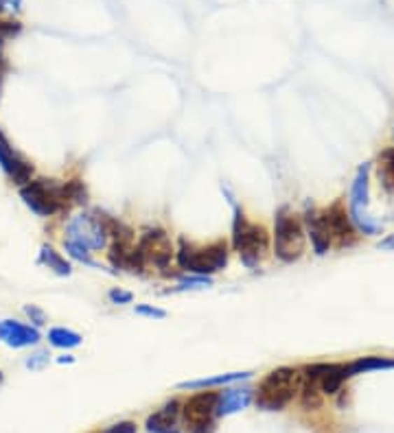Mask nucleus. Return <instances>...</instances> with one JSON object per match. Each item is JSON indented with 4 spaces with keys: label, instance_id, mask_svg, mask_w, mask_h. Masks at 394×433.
I'll return each mask as SVG.
<instances>
[{
    "label": "nucleus",
    "instance_id": "423d86ee",
    "mask_svg": "<svg viewBox=\"0 0 394 433\" xmlns=\"http://www.w3.org/2000/svg\"><path fill=\"white\" fill-rule=\"evenodd\" d=\"M304 252V230L300 221L283 206L274 219V254L283 263H294Z\"/></svg>",
    "mask_w": 394,
    "mask_h": 433
},
{
    "label": "nucleus",
    "instance_id": "412c9836",
    "mask_svg": "<svg viewBox=\"0 0 394 433\" xmlns=\"http://www.w3.org/2000/svg\"><path fill=\"white\" fill-rule=\"evenodd\" d=\"M48 343L55 346V348H77L81 346V335L71 331V328H64V326H55L48 331Z\"/></svg>",
    "mask_w": 394,
    "mask_h": 433
},
{
    "label": "nucleus",
    "instance_id": "2eb2a0df",
    "mask_svg": "<svg viewBox=\"0 0 394 433\" xmlns=\"http://www.w3.org/2000/svg\"><path fill=\"white\" fill-rule=\"evenodd\" d=\"M250 401H252V390H228L219 396L217 416H230L241 411L250 405Z\"/></svg>",
    "mask_w": 394,
    "mask_h": 433
},
{
    "label": "nucleus",
    "instance_id": "a211bd4d",
    "mask_svg": "<svg viewBox=\"0 0 394 433\" xmlns=\"http://www.w3.org/2000/svg\"><path fill=\"white\" fill-rule=\"evenodd\" d=\"M377 176H379L381 188L394 197V149H386L377 160Z\"/></svg>",
    "mask_w": 394,
    "mask_h": 433
},
{
    "label": "nucleus",
    "instance_id": "ddd939ff",
    "mask_svg": "<svg viewBox=\"0 0 394 433\" xmlns=\"http://www.w3.org/2000/svg\"><path fill=\"white\" fill-rule=\"evenodd\" d=\"M304 226H307V232H309V239H311V246H314L316 254H320V256L327 254L333 241H331L329 223H327V217H324V213L307 211Z\"/></svg>",
    "mask_w": 394,
    "mask_h": 433
},
{
    "label": "nucleus",
    "instance_id": "4468645a",
    "mask_svg": "<svg viewBox=\"0 0 394 433\" xmlns=\"http://www.w3.org/2000/svg\"><path fill=\"white\" fill-rule=\"evenodd\" d=\"M180 416H182L180 403L171 401L162 409H158L156 413L149 416L147 418V431H151V433H182Z\"/></svg>",
    "mask_w": 394,
    "mask_h": 433
},
{
    "label": "nucleus",
    "instance_id": "b1692460",
    "mask_svg": "<svg viewBox=\"0 0 394 433\" xmlns=\"http://www.w3.org/2000/svg\"><path fill=\"white\" fill-rule=\"evenodd\" d=\"M22 31V24L20 22H5V20H0V44H3L5 40L13 38V36H18V33Z\"/></svg>",
    "mask_w": 394,
    "mask_h": 433
},
{
    "label": "nucleus",
    "instance_id": "6e6552de",
    "mask_svg": "<svg viewBox=\"0 0 394 433\" xmlns=\"http://www.w3.org/2000/svg\"><path fill=\"white\" fill-rule=\"evenodd\" d=\"M219 405L217 392H199L184 403L182 420L188 433H213L215 431V416Z\"/></svg>",
    "mask_w": 394,
    "mask_h": 433
},
{
    "label": "nucleus",
    "instance_id": "4be33fe9",
    "mask_svg": "<svg viewBox=\"0 0 394 433\" xmlns=\"http://www.w3.org/2000/svg\"><path fill=\"white\" fill-rule=\"evenodd\" d=\"M388 368H394V359H386V357H364L351 363V366H346L349 376L370 372V370H388Z\"/></svg>",
    "mask_w": 394,
    "mask_h": 433
},
{
    "label": "nucleus",
    "instance_id": "f03ea898",
    "mask_svg": "<svg viewBox=\"0 0 394 433\" xmlns=\"http://www.w3.org/2000/svg\"><path fill=\"white\" fill-rule=\"evenodd\" d=\"M300 372L294 368H276L272 370L256 390V405L265 411H281L300 390Z\"/></svg>",
    "mask_w": 394,
    "mask_h": 433
},
{
    "label": "nucleus",
    "instance_id": "c85d7f7f",
    "mask_svg": "<svg viewBox=\"0 0 394 433\" xmlns=\"http://www.w3.org/2000/svg\"><path fill=\"white\" fill-rule=\"evenodd\" d=\"M104 433H136V425L134 423H116V425L108 427Z\"/></svg>",
    "mask_w": 394,
    "mask_h": 433
},
{
    "label": "nucleus",
    "instance_id": "72a5a7b5",
    "mask_svg": "<svg viewBox=\"0 0 394 433\" xmlns=\"http://www.w3.org/2000/svg\"><path fill=\"white\" fill-rule=\"evenodd\" d=\"M0 383H3V372H0Z\"/></svg>",
    "mask_w": 394,
    "mask_h": 433
},
{
    "label": "nucleus",
    "instance_id": "473e14b6",
    "mask_svg": "<svg viewBox=\"0 0 394 433\" xmlns=\"http://www.w3.org/2000/svg\"><path fill=\"white\" fill-rule=\"evenodd\" d=\"M57 361H59V363H73L75 359H73V357H66V355H64V357H59Z\"/></svg>",
    "mask_w": 394,
    "mask_h": 433
},
{
    "label": "nucleus",
    "instance_id": "a878e982",
    "mask_svg": "<svg viewBox=\"0 0 394 433\" xmlns=\"http://www.w3.org/2000/svg\"><path fill=\"white\" fill-rule=\"evenodd\" d=\"M108 300L112 304H129L134 300V296L129 291H123V289H110L108 291Z\"/></svg>",
    "mask_w": 394,
    "mask_h": 433
},
{
    "label": "nucleus",
    "instance_id": "9b49d317",
    "mask_svg": "<svg viewBox=\"0 0 394 433\" xmlns=\"http://www.w3.org/2000/svg\"><path fill=\"white\" fill-rule=\"evenodd\" d=\"M324 217H327L329 223V232H331V241L339 248H349L357 241V232H355V223L351 221V217L346 215L344 206L342 204H333L329 211H324Z\"/></svg>",
    "mask_w": 394,
    "mask_h": 433
},
{
    "label": "nucleus",
    "instance_id": "bb28decb",
    "mask_svg": "<svg viewBox=\"0 0 394 433\" xmlns=\"http://www.w3.org/2000/svg\"><path fill=\"white\" fill-rule=\"evenodd\" d=\"M24 313L31 318V322H33V324H36V328L46 324V315H44V311H42V308H38V306H33V304H31V306H24Z\"/></svg>",
    "mask_w": 394,
    "mask_h": 433
},
{
    "label": "nucleus",
    "instance_id": "7ed1b4c3",
    "mask_svg": "<svg viewBox=\"0 0 394 433\" xmlns=\"http://www.w3.org/2000/svg\"><path fill=\"white\" fill-rule=\"evenodd\" d=\"M178 265L180 269L197 276H213L228 265V246L226 241H215L206 248H197L180 239L178 248Z\"/></svg>",
    "mask_w": 394,
    "mask_h": 433
},
{
    "label": "nucleus",
    "instance_id": "6ab92c4d",
    "mask_svg": "<svg viewBox=\"0 0 394 433\" xmlns=\"http://www.w3.org/2000/svg\"><path fill=\"white\" fill-rule=\"evenodd\" d=\"M252 372H230V374H219V376H211V378H197V381H186V383H180V390H202V388H215V385H226V383H234V381H244L250 378Z\"/></svg>",
    "mask_w": 394,
    "mask_h": 433
},
{
    "label": "nucleus",
    "instance_id": "1a4fd4ad",
    "mask_svg": "<svg viewBox=\"0 0 394 433\" xmlns=\"http://www.w3.org/2000/svg\"><path fill=\"white\" fill-rule=\"evenodd\" d=\"M368 171H370L368 164L359 166V171H357V178H355L353 190H351V215H353V223H357L364 234H377L379 232V223H374L370 219V215L366 213V206H368Z\"/></svg>",
    "mask_w": 394,
    "mask_h": 433
},
{
    "label": "nucleus",
    "instance_id": "9d476101",
    "mask_svg": "<svg viewBox=\"0 0 394 433\" xmlns=\"http://www.w3.org/2000/svg\"><path fill=\"white\" fill-rule=\"evenodd\" d=\"M0 166H3V171L7 173L13 184L24 186L27 182H31L33 166L9 145L3 129H0Z\"/></svg>",
    "mask_w": 394,
    "mask_h": 433
},
{
    "label": "nucleus",
    "instance_id": "c756f323",
    "mask_svg": "<svg viewBox=\"0 0 394 433\" xmlns=\"http://www.w3.org/2000/svg\"><path fill=\"white\" fill-rule=\"evenodd\" d=\"M22 0H0V9L3 11H20Z\"/></svg>",
    "mask_w": 394,
    "mask_h": 433
},
{
    "label": "nucleus",
    "instance_id": "f8f14e48",
    "mask_svg": "<svg viewBox=\"0 0 394 433\" xmlns=\"http://www.w3.org/2000/svg\"><path fill=\"white\" fill-rule=\"evenodd\" d=\"M42 339L36 326H27L18 320H3L0 322V341L9 348H29L38 346Z\"/></svg>",
    "mask_w": 394,
    "mask_h": 433
},
{
    "label": "nucleus",
    "instance_id": "f3484780",
    "mask_svg": "<svg viewBox=\"0 0 394 433\" xmlns=\"http://www.w3.org/2000/svg\"><path fill=\"white\" fill-rule=\"evenodd\" d=\"M110 263L116 269H127L136 274V265H134V243H127V241H112L110 252H108Z\"/></svg>",
    "mask_w": 394,
    "mask_h": 433
},
{
    "label": "nucleus",
    "instance_id": "2f4dec72",
    "mask_svg": "<svg viewBox=\"0 0 394 433\" xmlns=\"http://www.w3.org/2000/svg\"><path fill=\"white\" fill-rule=\"evenodd\" d=\"M5 71H7V62H5V57H3V55H0V83H3Z\"/></svg>",
    "mask_w": 394,
    "mask_h": 433
},
{
    "label": "nucleus",
    "instance_id": "393cba45",
    "mask_svg": "<svg viewBox=\"0 0 394 433\" xmlns=\"http://www.w3.org/2000/svg\"><path fill=\"white\" fill-rule=\"evenodd\" d=\"M136 315H143V318H156V320H162L167 313L158 306H151V304H139L136 306Z\"/></svg>",
    "mask_w": 394,
    "mask_h": 433
},
{
    "label": "nucleus",
    "instance_id": "dca6fc26",
    "mask_svg": "<svg viewBox=\"0 0 394 433\" xmlns=\"http://www.w3.org/2000/svg\"><path fill=\"white\" fill-rule=\"evenodd\" d=\"M346 378H349L346 366H324V363H320V378H318L320 392L335 394Z\"/></svg>",
    "mask_w": 394,
    "mask_h": 433
},
{
    "label": "nucleus",
    "instance_id": "cd10ccee",
    "mask_svg": "<svg viewBox=\"0 0 394 433\" xmlns=\"http://www.w3.org/2000/svg\"><path fill=\"white\" fill-rule=\"evenodd\" d=\"M48 357H50V355H48L46 350L36 353L31 359H27V368H31V370H40V368L44 366V363L48 361Z\"/></svg>",
    "mask_w": 394,
    "mask_h": 433
},
{
    "label": "nucleus",
    "instance_id": "0eeeda50",
    "mask_svg": "<svg viewBox=\"0 0 394 433\" xmlns=\"http://www.w3.org/2000/svg\"><path fill=\"white\" fill-rule=\"evenodd\" d=\"M66 239L75 241V243L88 248V250H104L108 243V230L104 213H81L75 215L66 226Z\"/></svg>",
    "mask_w": 394,
    "mask_h": 433
},
{
    "label": "nucleus",
    "instance_id": "39448f33",
    "mask_svg": "<svg viewBox=\"0 0 394 433\" xmlns=\"http://www.w3.org/2000/svg\"><path fill=\"white\" fill-rule=\"evenodd\" d=\"M174 258V246L164 230L149 228L141 234L139 243L134 246V265L136 271H145L147 267H156L160 271L169 269Z\"/></svg>",
    "mask_w": 394,
    "mask_h": 433
},
{
    "label": "nucleus",
    "instance_id": "7c9ffc66",
    "mask_svg": "<svg viewBox=\"0 0 394 433\" xmlns=\"http://www.w3.org/2000/svg\"><path fill=\"white\" fill-rule=\"evenodd\" d=\"M379 250H388V252H394V234H390L388 239H384L379 243Z\"/></svg>",
    "mask_w": 394,
    "mask_h": 433
},
{
    "label": "nucleus",
    "instance_id": "20e7f679",
    "mask_svg": "<svg viewBox=\"0 0 394 433\" xmlns=\"http://www.w3.org/2000/svg\"><path fill=\"white\" fill-rule=\"evenodd\" d=\"M20 197L40 217H53L68 208L66 186L55 180H31L20 186Z\"/></svg>",
    "mask_w": 394,
    "mask_h": 433
},
{
    "label": "nucleus",
    "instance_id": "aec40b11",
    "mask_svg": "<svg viewBox=\"0 0 394 433\" xmlns=\"http://www.w3.org/2000/svg\"><path fill=\"white\" fill-rule=\"evenodd\" d=\"M40 263H44L48 269H53L57 276H71L73 274V267L71 263L66 261V258L55 252L50 246H42V252H40Z\"/></svg>",
    "mask_w": 394,
    "mask_h": 433
},
{
    "label": "nucleus",
    "instance_id": "5701e85b",
    "mask_svg": "<svg viewBox=\"0 0 394 433\" xmlns=\"http://www.w3.org/2000/svg\"><path fill=\"white\" fill-rule=\"evenodd\" d=\"M64 248H66L68 256H73L75 261H79V263H83V265H90V267H99L97 261L90 256V250H88V248H83V246L75 243V241H68V239H64Z\"/></svg>",
    "mask_w": 394,
    "mask_h": 433
},
{
    "label": "nucleus",
    "instance_id": "f257e3e1",
    "mask_svg": "<svg viewBox=\"0 0 394 433\" xmlns=\"http://www.w3.org/2000/svg\"><path fill=\"white\" fill-rule=\"evenodd\" d=\"M232 248L241 256V263L250 269L259 267L269 250V234L259 223H252L246 219L241 208L234 206L232 219Z\"/></svg>",
    "mask_w": 394,
    "mask_h": 433
}]
</instances>
